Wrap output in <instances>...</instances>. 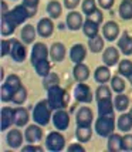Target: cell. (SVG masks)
Returning <instances> with one entry per match:
<instances>
[{
    "label": "cell",
    "mask_w": 132,
    "mask_h": 152,
    "mask_svg": "<svg viewBox=\"0 0 132 152\" xmlns=\"http://www.w3.org/2000/svg\"><path fill=\"white\" fill-rule=\"evenodd\" d=\"M47 101H48L50 107L53 108V111L64 110L68 107L70 95L61 86H54L47 90Z\"/></svg>",
    "instance_id": "1"
},
{
    "label": "cell",
    "mask_w": 132,
    "mask_h": 152,
    "mask_svg": "<svg viewBox=\"0 0 132 152\" xmlns=\"http://www.w3.org/2000/svg\"><path fill=\"white\" fill-rule=\"evenodd\" d=\"M94 129L98 137L101 138H108L112 132L117 129V119H115V113L108 114V115H98V118L95 119Z\"/></svg>",
    "instance_id": "2"
},
{
    "label": "cell",
    "mask_w": 132,
    "mask_h": 152,
    "mask_svg": "<svg viewBox=\"0 0 132 152\" xmlns=\"http://www.w3.org/2000/svg\"><path fill=\"white\" fill-rule=\"evenodd\" d=\"M53 108L50 107L48 104V101L46 99H41L39 101L33 108V115H31V118L36 124H39L41 126H46L48 125V122L53 119Z\"/></svg>",
    "instance_id": "3"
},
{
    "label": "cell",
    "mask_w": 132,
    "mask_h": 152,
    "mask_svg": "<svg viewBox=\"0 0 132 152\" xmlns=\"http://www.w3.org/2000/svg\"><path fill=\"white\" fill-rule=\"evenodd\" d=\"M37 10H39V9H28L27 6H24V4L21 3V4L14 6V9H12V10L7 13V16L10 17V20L13 21L16 26H21V24L26 23L27 19H31L34 14L37 13Z\"/></svg>",
    "instance_id": "4"
},
{
    "label": "cell",
    "mask_w": 132,
    "mask_h": 152,
    "mask_svg": "<svg viewBox=\"0 0 132 152\" xmlns=\"http://www.w3.org/2000/svg\"><path fill=\"white\" fill-rule=\"evenodd\" d=\"M46 148L51 152H61L66 148V137L61 131H51L46 137Z\"/></svg>",
    "instance_id": "5"
},
{
    "label": "cell",
    "mask_w": 132,
    "mask_h": 152,
    "mask_svg": "<svg viewBox=\"0 0 132 152\" xmlns=\"http://www.w3.org/2000/svg\"><path fill=\"white\" fill-rule=\"evenodd\" d=\"M73 95L77 102H81V104H91L94 99V94L91 91L90 86H87L84 83H78L75 88L73 91Z\"/></svg>",
    "instance_id": "6"
},
{
    "label": "cell",
    "mask_w": 132,
    "mask_h": 152,
    "mask_svg": "<svg viewBox=\"0 0 132 152\" xmlns=\"http://www.w3.org/2000/svg\"><path fill=\"white\" fill-rule=\"evenodd\" d=\"M53 125L55 129L58 131H66L67 128L70 126V122H71V117H70V113L67 111L66 108L64 110H55L53 113V119H51Z\"/></svg>",
    "instance_id": "7"
},
{
    "label": "cell",
    "mask_w": 132,
    "mask_h": 152,
    "mask_svg": "<svg viewBox=\"0 0 132 152\" xmlns=\"http://www.w3.org/2000/svg\"><path fill=\"white\" fill-rule=\"evenodd\" d=\"M44 137L43 132V128L39 124H31V125L26 126V131H24V139H26L27 144H39L40 141Z\"/></svg>",
    "instance_id": "8"
},
{
    "label": "cell",
    "mask_w": 132,
    "mask_h": 152,
    "mask_svg": "<svg viewBox=\"0 0 132 152\" xmlns=\"http://www.w3.org/2000/svg\"><path fill=\"white\" fill-rule=\"evenodd\" d=\"M10 57L16 61V63H23L27 57V50L26 44L21 40L13 39L12 40V50H10Z\"/></svg>",
    "instance_id": "9"
},
{
    "label": "cell",
    "mask_w": 132,
    "mask_h": 152,
    "mask_svg": "<svg viewBox=\"0 0 132 152\" xmlns=\"http://www.w3.org/2000/svg\"><path fill=\"white\" fill-rule=\"evenodd\" d=\"M48 54H50V48L47 47L46 43H43V41L34 43L33 47H31V54H30L31 64L37 63V61H40V60L48 58Z\"/></svg>",
    "instance_id": "10"
},
{
    "label": "cell",
    "mask_w": 132,
    "mask_h": 152,
    "mask_svg": "<svg viewBox=\"0 0 132 152\" xmlns=\"http://www.w3.org/2000/svg\"><path fill=\"white\" fill-rule=\"evenodd\" d=\"M101 31H102V37L106 41H115L117 39H119V24L114 20L105 21L102 24Z\"/></svg>",
    "instance_id": "11"
},
{
    "label": "cell",
    "mask_w": 132,
    "mask_h": 152,
    "mask_svg": "<svg viewBox=\"0 0 132 152\" xmlns=\"http://www.w3.org/2000/svg\"><path fill=\"white\" fill-rule=\"evenodd\" d=\"M77 126H91L94 122V114L90 107H81L75 114Z\"/></svg>",
    "instance_id": "12"
},
{
    "label": "cell",
    "mask_w": 132,
    "mask_h": 152,
    "mask_svg": "<svg viewBox=\"0 0 132 152\" xmlns=\"http://www.w3.org/2000/svg\"><path fill=\"white\" fill-rule=\"evenodd\" d=\"M54 23L51 17H43V19L39 20L37 23V34L43 39H47V37H51L54 33Z\"/></svg>",
    "instance_id": "13"
},
{
    "label": "cell",
    "mask_w": 132,
    "mask_h": 152,
    "mask_svg": "<svg viewBox=\"0 0 132 152\" xmlns=\"http://www.w3.org/2000/svg\"><path fill=\"white\" fill-rule=\"evenodd\" d=\"M66 24L68 27V30H71V31H77L79 28H82V24H84L82 14L79 12H75V10H70L66 17Z\"/></svg>",
    "instance_id": "14"
},
{
    "label": "cell",
    "mask_w": 132,
    "mask_h": 152,
    "mask_svg": "<svg viewBox=\"0 0 132 152\" xmlns=\"http://www.w3.org/2000/svg\"><path fill=\"white\" fill-rule=\"evenodd\" d=\"M119 48H117V47L114 46H109L106 47L105 50L102 51V61H104V64L108 67H114L117 66L119 61Z\"/></svg>",
    "instance_id": "15"
},
{
    "label": "cell",
    "mask_w": 132,
    "mask_h": 152,
    "mask_svg": "<svg viewBox=\"0 0 132 152\" xmlns=\"http://www.w3.org/2000/svg\"><path fill=\"white\" fill-rule=\"evenodd\" d=\"M6 142L12 149H19V148H21L23 142H24V134H21L20 129L13 128V129H10V131L7 132Z\"/></svg>",
    "instance_id": "16"
},
{
    "label": "cell",
    "mask_w": 132,
    "mask_h": 152,
    "mask_svg": "<svg viewBox=\"0 0 132 152\" xmlns=\"http://www.w3.org/2000/svg\"><path fill=\"white\" fill-rule=\"evenodd\" d=\"M66 54H67V47L60 43V41H55L51 44L50 47V58L53 60L54 63H61L64 61L66 58Z\"/></svg>",
    "instance_id": "17"
},
{
    "label": "cell",
    "mask_w": 132,
    "mask_h": 152,
    "mask_svg": "<svg viewBox=\"0 0 132 152\" xmlns=\"http://www.w3.org/2000/svg\"><path fill=\"white\" fill-rule=\"evenodd\" d=\"M87 57V47L82 43H77L70 48V60L73 61L74 64L82 63Z\"/></svg>",
    "instance_id": "18"
},
{
    "label": "cell",
    "mask_w": 132,
    "mask_h": 152,
    "mask_svg": "<svg viewBox=\"0 0 132 152\" xmlns=\"http://www.w3.org/2000/svg\"><path fill=\"white\" fill-rule=\"evenodd\" d=\"M12 125H14V108H12V107H3L1 108L0 129L1 131H7Z\"/></svg>",
    "instance_id": "19"
},
{
    "label": "cell",
    "mask_w": 132,
    "mask_h": 152,
    "mask_svg": "<svg viewBox=\"0 0 132 152\" xmlns=\"http://www.w3.org/2000/svg\"><path fill=\"white\" fill-rule=\"evenodd\" d=\"M90 67L84 64V63H78L75 64L73 68V75H74V80L77 83H85L87 80L90 78Z\"/></svg>",
    "instance_id": "20"
},
{
    "label": "cell",
    "mask_w": 132,
    "mask_h": 152,
    "mask_svg": "<svg viewBox=\"0 0 132 152\" xmlns=\"http://www.w3.org/2000/svg\"><path fill=\"white\" fill-rule=\"evenodd\" d=\"M112 78V74H111V70H109V67L108 66H99L95 68V71H94V80L98 83V84H106V83H109Z\"/></svg>",
    "instance_id": "21"
},
{
    "label": "cell",
    "mask_w": 132,
    "mask_h": 152,
    "mask_svg": "<svg viewBox=\"0 0 132 152\" xmlns=\"http://www.w3.org/2000/svg\"><path fill=\"white\" fill-rule=\"evenodd\" d=\"M118 48L124 56H132V36L128 34V31L121 34L118 39Z\"/></svg>",
    "instance_id": "22"
},
{
    "label": "cell",
    "mask_w": 132,
    "mask_h": 152,
    "mask_svg": "<svg viewBox=\"0 0 132 152\" xmlns=\"http://www.w3.org/2000/svg\"><path fill=\"white\" fill-rule=\"evenodd\" d=\"M37 36V28L33 24H24L21 28V33H20V39L24 44H34V40Z\"/></svg>",
    "instance_id": "23"
},
{
    "label": "cell",
    "mask_w": 132,
    "mask_h": 152,
    "mask_svg": "<svg viewBox=\"0 0 132 152\" xmlns=\"http://www.w3.org/2000/svg\"><path fill=\"white\" fill-rule=\"evenodd\" d=\"M30 121V114L26 108L19 107V108H14V125L17 128H23L26 126Z\"/></svg>",
    "instance_id": "24"
},
{
    "label": "cell",
    "mask_w": 132,
    "mask_h": 152,
    "mask_svg": "<svg viewBox=\"0 0 132 152\" xmlns=\"http://www.w3.org/2000/svg\"><path fill=\"white\" fill-rule=\"evenodd\" d=\"M117 129L119 132H129L132 129V115L129 113H121L117 119Z\"/></svg>",
    "instance_id": "25"
},
{
    "label": "cell",
    "mask_w": 132,
    "mask_h": 152,
    "mask_svg": "<svg viewBox=\"0 0 132 152\" xmlns=\"http://www.w3.org/2000/svg\"><path fill=\"white\" fill-rule=\"evenodd\" d=\"M106 148L109 152L122 151V135L118 132H112L106 138Z\"/></svg>",
    "instance_id": "26"
},
{
    "label": "cell",
    "mask_w": 132,
    "mask_h": 152,
    "mask_svg": "<svg viewBox=\"0 0 132 152\" xmlns=\"http://www.w3.org/2000/svg\"><path fill=\"white\" fill-rule=\"evenodd\" d=\"M97 111L98 115H108V114L115 113V107H114L112 98H105L97 101Z\"/></svg>",
    "instance_id": "27"
},
{
    "label": "cell",
    "mask_w": 132,
    "mask_h": 152,
    "mask_svg": "<svg viewBox=\"0 0 132 152\" xmlns=\"http://www.w3.org/2000/svg\"><path fill=\"white\" fill-rule=\"evenodd\" d=\"M82 31L88 39H93L99 34V24L93 21L90 17H87V20H84V24H82Z\"/></svg>",
    "instance_id": "28"
},
{
    "label": "cell",
    "mask_w": 132,
    "mask_h": 152,
    "mask_svg": "<svg viewBox=\"0 0 132 152\" xmlns=\"http://www.w3.org/2000/svg\"><path fill=\"white\" fill-rule=\"evenodd\" d=\"M17 26L10 20V17L6 14H1V37H9L16 31Z\"/></svg>",
    "instance_id": "29"
},
{
    "label": "cell",
    "mask_w": 132,
    "mask_h": 152,
    "mask_svg": "<svg viewBox=\"0 0 132 152\" xmlns=\"http://www.w3.org/2000/svg\"><path fill=\"white\" fill-rule=\"evenodd\" d=\"M114 107H115V111L119 113H125L126 110L129 108V97L125 95L124 93H119L114 97Z\"/></svg>",
    "instance_id": "30"
},
{
    "label": "cell",
    "mask_w": 132,
    "mask_h": 152,
    "mask_svg": "<svg viewBox=\"0 0 132 152\" xmlns=\"http://www.w3.org/2000/svg\"><path fill=\"white\" fill-rule=\"evenodd\" d=\"M46 10H47L48 17H51V19H60V16L63 13V4L60 3L58 0H51V1L47 3Z\"/></svg>",
    "instance_id": "31"
},
{
    "label": "cell",
    "mask_w": 132,
    "mask_h": 152,
    "mask_svg": "<svg viewBox=\"0 0 132 152\" xmlns=\"http://www.w3.org/2000/svg\"><path fill=\"white\" fill-rule=\"evenodd\" d=\"M125 77H122L121 74H115L112 75V78L109 81V87H111V90H112L114 93H124L126 88V84H125Z\"/></svg>",
    "instance_id": "32"
},
{
    "label": "cell",
    "mask_w": 132,
    "mask_h": 152,
    "mask_svg": "<svg viewBox=\"0 0 132 152\" xmlns=\"http://www.w3.org/2000/svg\"><path fill=\"white\" fill-rule=\"evenodd\" d=\"M31 66L34 67V71H36V74H37V75H40V77H46L47 74L51 73V64H50L48 58L40 60V61L34 63V64H31Z\"/></svg>",
    "instance_id": "33"
},
{
    "label": "cell",
    "mask_w": 132,
    "mask_h": 152,
    "mask_svg": "<svg viewBox=\"0 0 132 152\" xmlns=\"http://www.w3.org/2000/svg\"><path fill=\"white\" fill-rule=\"evenodd\" d=\"M118 14L121 19L132 20V0H122L119 3Z\"/></svg>",
    "instance_id": "34"
},
{
    "label": "cell",
    "mask_w": 132,
    "mask_h": 152,
    "mask_svg": "<svg viewBox=\"0 0 132 152\" xmlns=\"http://www.w3.org/2000/svg\"><path fill=\"white\" fill-rule=\"evenodd\" d=\"M93 137V128L91 126H77L75 129V138L78 142L81 144H85L88 142Z\"/></svg>",
    "instance_id": "35"
},
{
    "label": "cell",
    "mask_w": 132,
    "mask_h": 152,
    "mask_svg": "<svg viewBox=\"0 0 132 152\" xmlns=\"http://www.w3.org/2000/svg\"><path fill=\"white\" fill-rule=\"evenodd\" d=\"M104 37H101V36H95L93 39H88V48L93 51V53H101L102 50H104Z\"/></svg>",
    "instance_id": "36"
},
{
    "label": "cell",
    "mask_w": 132,
    "mask_h": 152,
    "mask_svg": "<svg viewBox=\"0 0 132 152\" xmlns=\"http://www.w3.org/2000/svg\"><path fill=\"white\" fill-rule=\"evenodd\" d=\"M118 74H121L122 77L129 78L132 75V61L128 58L121 60L118 63Z\"/></svg>",
    "instance_id": "37"
},
{
    "label": "cell",
    "mask_w": 132,
    "mask_h": 152,
    "mask_svg": "<svg viewBox=\"0 0 132 152\" xmlns=\"http://www.w3.org/2000/svg\"><path fill=\"white\" fill-rule=\"evenodd\" d=\"M112 90L111 87H108L106 84H99L95 90V99L99 101V99H105V98H112Z\"/></svg>",
    "instance_id": "38"
},
{
    "label": "cell",
    "mask_w": 132,
    "mask_h": 152,
    "mask_svg": "<svg viewBox=\"0 0 132 152\" xmlns=\"http://www.w3.org/2000/svg\"><path fill=\"white\" fill-rule=\"evenodd\" d=\"M14 91L13 88L10 86H7L6 83L1 84V90H0V98L3 102H12L13 101V97H14Z\"/></svg>",
    "instance_id": "39"
},
{
    "label": "cell",
    "mask_w": 132,
    "mask_h": 152,
    "mask_svg": "<svg viewBox=\"0 0 132 152\" xmlns=\"http://www.w3.org/2000/svg\"><path fill=\"white\" fill-rule=\"evenodd\" d=\"M54 86H60V78L55 73H50L47 74L46 77H43V87H44L46 91Z\"/></svg>",
    "instance_id": "40"
},
{
    "label": "cell",
    "mask_w": 132,
    "mask_h": 152,
    "mask_svg": "<svg viewBox=\"0 0 132 152\" xmlns=\"http://www.w3.org/2000/svg\"><path fill=\"white\" fill-rule=\"evenodd\" d=\"M81 9H82L84 16L88 17L93 12H95V10L98 9V1H97V0H82V3H81Z\"/></svg>",
    "instance_id": "41"
},
{
    "label": "cell",
    "mask_w": 132,
    "mask_h": 152,
    "mask_svg": "<svg viewBox=\"0 0 132 152\" xmlns=\"http://www.w3.org/2000/svg\"><path fill=\"white\" fill-rule=\"evenodd\" d=\"M27 99V90L26 87H20L19 90L14 93V97H13V101L16 105H21V104H24Z\"/></svg>",
    "instance_id": "42"
},
{
    "label": "cell",
    "mask_w": 132,
    "mask_h": 152,
    "mask_svg": "<svg viewBox=\"0 0 132 152\" xmlns=\"http://www.w3.org/2000/svg\"><path fill=\"white\" fill-rule=\"evenodd\" d=\"M4 83H6L7 86H10L13 88L14 91H17L20 87H23V83H21V80L17 74H10V75H7L6 80H4Z\"/></svg>",
    "instance_id": "43"
},
{
    "label": "cell",
    "mask_w": 132,
    "mask_h": 152,
    "mask_svg": "<svg viewBox=\"0 0 132 152\" xmlns=\"http://www.w3.org/2000/svg\"><path fill=\"white\" fill-rule=\"evenodd\" d=\"M122 151H132V134L125 132L122 135Z\"/></svg>",
    "instance_id": "44"
},
{
    "label": "cell",
    "mask_w": 132,
    "mask_h": 152,
    "mask_svg": "<svg viewBox=\"0 0 132 152\" xmlns=\"http://www.w3.org/2000/svg\"><path fill=\"white\" fill-rule=\"evenodd\" d=\"M10 50H12V40L3 39L1 40V57L10 56Z\"/></svg>",
    "instance_id": "45"
},
{
    "label": "cell",
    "mask_w": 132,
    "mask_h": 152,
    "mask_svg": "<svg viewBox=\"0 0 132 152\" xmlns=\"http://www.w3.org/2000/svg\"><path fill=\"white\" fill-rule=\"evenodd\" d=\"M88 17L93 20V21H95L97 24H102V21H104V14H102V12H101L99 9H97L95 12H93Z\"/></svg>",
    "instance_id": "46"
},
{
    "label": "cell",
    "mask_w": 132,
    "mask_h": 152,
    "mask_svg": "<svg viewBox=\"0 0 132 152\" xmlns=\"http://www.w3.org/2000/svg\"><path fill=\"white\" fill-rule=\"evenodd\" d=\"M30 151L43 152V146H40L39 144H27V145L21 146V152H30Z\"/></svg>",
    "instance_id": "47"
},
{
    "label": "cell",
    "mask_w": 132,
    "mask_h": 152,
    "mask_svg": "<svg viewBox=\"0 0 132 152\" xmlns=\"http://www.w3.org/2000/svg\"><path fill=\"white\" fill-rule=\"evenodd\" d=\"M64 7L68 10H75L77 7L81 4V0H64Z\"/></svg>",
    "instance_id": "48"
},
{
    "label": "cell",
    "mask_w": 132,
    "mask_h": 152,
    "mask_svg": "<svg viewBox=\"0 0 132 152\" xmlns=\"http://www.w3.org/2000/svg\"><path fill=\"white\" fill-rule=\"evenodd\" d=\"M98 1V6L102 9V10H111L115 3V0H97Z\"/></svg>",
    "instance_id": "49"
},
{
    "label": "cell",
    "mask_w": 132,
    "mask_h": 152,
    "mask_svg": "<svg viewBox=\"0 0 132 152\" xmlns=\"http://www.w3.org/2000/svg\"><path fill=\"white\" fill-rule=\"evenodd\" d=\"M70 152L73 151H78V152H84L85 149H84V146H82V144L81 142H75V144H71V145H68V148H67Z\"/></svg>",
    "instance_id": "50"
},
{
    "label": "cell",
    "mask_w": 132,
    "mask_h": 152,
    "mask_svg": "<svg viewBox=\"0 0 132 152\" xmlns=\"http://www.w3.org/2000/svg\"><path fill=\"white\" fill-rule=\"evenodd\" d=\"M39 3L40 0H23V4L28 9H39Z\"/></svg>",
    "instance_id": "51"
},
{
    "label": "cell",
    "mask_w": 132,
    "mask_h": 152,
    "mask_svg": "<svg viewBox=\"0 0 132 152\" xmlns=\"http://www.w3.org/2000/svg\"><path fill=\"white\" fill-rule=\"evenodd\" d=\"M0 4H1V14H6V13L10 12V10H9V7H7L6 1H3V0H1V3H0Z\"/></svg>",
    "instance_id": "52"
},
{
    "label": "cell",
    "mask_w": 132,
    "mask_h": 152,
    "mask_svg": "<svg viewBox=\"0 0 132 152\" xmlns=\"http://www.w3.org/2000/svg\"><path fill=\"white\" fill-rule=\"evenodd\" d=\"M128 80H129V83H131V84H132V75H131V77H129V78H128Z\"/></svg>",
    "instance_id": "53"
},
{
    "label": "cell",
    "mask_w": 132,
    "mask_h": 152,
    "mask_svg": "<svg viewBox=\"0 0 132 152\" xmlns=\"http://www.w3.org/2000/svg\"><path fill=\"white\" fill-rule=\"evenodd\" d=\"M129 114H131V115H132V107H131V110H129Z\"/></svg>",
    "instance_id": "54"
},
{
    "label": "cell",
    "mask_w": 132,
    "mask_h": 152,
    "mask_svg": "<svg viewBox=\"0 0 132 152\" xmlns=\"http://www.w3.org/2000/svg\"><path fill=\"white\" fill-rule=\"evenodd\" d=\"M13 1H17V0H13Z\"/></svg>",
    "instance_id": "55"
}]
</instances>
